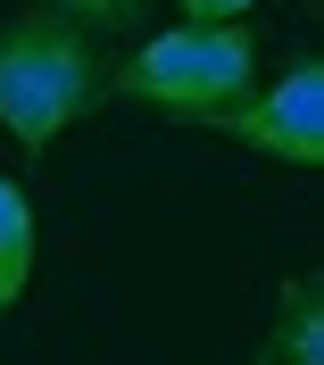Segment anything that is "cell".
<instances>
[{"label": "cell", "mask_w": 324, "mask_h": 365, "mask_svg": "<svg viewBox=\"0 0 324 365\" xmlns=\"http://www.w3.org/2000/svg\"><path fill=\"white\" fill-rule=\"evenodd\" d=\"M100 100H108L100 34H83L59 9H25L0 25V125L17 133V150H50Z\"/></svg>", "instance_id": "obj_1"}, {"label": "cell", "mask_w": 324, "mask_h": 365, "mask_svg": "<svg viewBox=\"0 0 324 365\" xmlns=\"http://www.w3.org/2000/svg\"><path fill=\"white\" fill-rule=\"evenodd\" d=\"M250 83H258V34L241 17H183L150 34L125 67H108L116 100H150L183 125H216Z\"/></svg>", "instance_id": "obj_2"}, {"label": "cell", "mask_w": 324, "mask_h": 365, "mask_svg": "<svg viewBox=\"0 0 324 365\" xmlns=\"http://www.w3.org/2000/svg\"><path fill=\"white\" fill-rule=\"evenodd\" d=\"M216 133L258 150V158H283V166H324V67L291 58L283 83H250L216 116Z\"/></svg>", "instance_id": "obj_3"}, {"label": "cell", "mask_w": 324, "mask_h": 365, "mask_svg": "<svg viewBox=\"0 0 324 365\" xmlns=\"http://www.w3.org/2000/svg\"><path fill=\"white\" fill-rule=\"evenodd\" d=\"M275 365H324V282L316 274H291L275 291V341H266Z\"/></svg>", "instance_id": "obj_4"}, {"label": "cell", "mask_w": 324, "mask_h": 365, "mask_svg": "<svg viewBox=\"0 0 324 365\" xmlns=\"http://www.w3.org/2000/svg\"><path fill=\"white\" fill-rule=\"evenodd\" d=\"M25 282H34V200L0 175V316L25 299Z\"/></svg>", "instance_id": "obj_5"}, {"label": "cell", "mask_w": 324, "mask_h": 365, "mask_svg": "<svg viewBox=\"0 0 324 365\" xmlns=\"http://www.w3.org/2000/svg\"><path fill=\"white\" fill-rule=\"evenodd\" d=\"M59 17H75L83 34H133L141 17H150V0H50Z\"/></svg>", "instance_id": "obj_6"}, {"label": "cell", "mask_w": 324, "mask_h": 365, "mask_svg": "<svg viewBox=\"0 0 324 365\" xmlns=\"http://www.w3.org/2000/svg\"><path fill=\"white\" fill-rule=\"evenodd\" d=\"M241 9H258V0H183V17H241Z\"/></svg>", "instance_id": "obj_7"}, {"label": "cell", "mask_w": 324, "mask_h": 365, "mask_svg": "<svg viewBox=\"0 0 324 365\" xmlns=\"http://www.w3.org/2000/svg\"><path fill=\"white\" fill-rule=\"evenodd\" d=\"M258 365H275V357H258Z\"/></svg>", "instance_id": "obj_8"}]
</instances>
